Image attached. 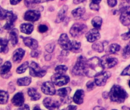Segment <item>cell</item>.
I'll list each match as a JSON object with an SVG mask.
<instances>
[{
    "label": "cell",
    "mask_w": 130,
    "mask_h": 110,
    "mask_svg": "<svg viewBox=\"0 0 130 110\" xmlns=\"http://www.w3.org/2000/svg\"><path fill=\"white\" fill-rule=\"evenodd\" d=\"M103 66L101 63V60L98 58H92L87 61L84 74L89 77H95L103 71Z\"/></svg>",
    "instance_id": "obj_1"
},
{
    "label": "cell",
    "mask_w": 130,
    "mask_h": 110,
    "mask_svg": "<svg viewBox=\"0 0 130 110\" xmlns=\"http://www.w3.org/2000/svg\"><path fill=\"white\" fill-rule=\"evenodd\" d=\"M109 96L112 102L120 103L123 102L126 99V98L128 97V94L121 86L118 85H114L110 89Z\"/></svg>",
    "instance_id": "obj_2"
},
{
    "label": "cell",
    "mask_w": 130,
    "mask_h": 110,
    "mask_svg": "<svg viewBox=\"0 0 130 110\" xmlns=\"http://www.w3.org/2000/svg\"><path fill=\"white\" fill-rule=\"evenodd\" d=\"M87 60L84 57L80 56L78 59L77 61L75 64V66L73 68V74L75 75H83L84 74V69H85V65H86Z\"/></svg>",
    "instance_id": "obj_3"
},
{
    "label": "cell",
    "mask_w": 130,
    "mask_h": 110,
    "mask_svg": "<svg viewBox=\"0 0 130 110\" xmlns=\"http://www.w3.org/2000/svg\"><path fill=\"white\" fill-rule=\"evenodd\" d=\"M120 22L125 26L130 25V6H123L121 9Z\"/></svg>",
    "instance_id": "obj_4"
},
{
    "label": "cell",
    "mask_w": 130,
    "mask_h": 110,
    "mask_svg": "<svg viewBox=\"0 0 130 110\" xmlns=\"http://www.w3.org/2000/svg\"><path fill=\"white\" fill-rule=\"evenodd\" d=\"M87 26L84 24H74L71 27L70 33L74 38H77L82 35L87 31Z\"/></svg>",
    "instance_id": "obj_5"
},
{
    "label": "cell",
    "mask_w": 130,
    "mask_h": 110,
    "mask_svg": "<svg viewBox=\"0 0 130 110\" xmlns=\"http://www.w3.org/2000/svg\"><path fill=\"white\" fill-rule=\"evenodd\" d=\"M51 80L53 83L58 86H63L70 81V78L68 76H65V75L60 74H56L55 75H54Z\"/></svg>",
    "instance_id": "obj_6"
},
{
    "label": "cell",
    "mask_w": 130,
    "mask_h": 110,
    "mask_svg": "<svg viewBox=\"0 0 130 110\" xmlns=\"http://www.w3.org/2000/svg\"><path fill=\"white\" fill-rule=\"evenodd\" d=\"M30 74L32 77H42L45 75V71L42 70L35 62H31L30 65Z\"/></svg>",
    "instance_id": "obj_7"
},
{
    "label": "cell",
    "mask_w": 130,
    "mask_h": 110,
    "mask_svg": "<svg viewBox=\"0 0 130 110\" xmlns=\"http://www.w3.org/2000/svg\"><path fill=\"white\" fill-rule=\"evenodd\" d=\"M101 63H102L103 67L112 68L117 64L118 61L116 58H115L113 57L109 56V55H106V56L103 57V58L101 60Z\"/></svg>",
    "instance_id": "obj_8"
},
{
    "label": "cell",
    "mask_w": 130,
    "mask_h": 110,
    "mask_svg": "<svg viewBox=\"0 0 130 110\" xmlns=\"http://www.w3.org/2000/svg\"><path fill=\"white\" fill-rule=\"evenodd\" d=\"M58 43L60 46L65 50H71V41L68 38L66 34H62L59 38Z\"/></svg>",
    "instance_id": "obj_9"
},
{
    "label": "cell",
    "mask_w": 130,
    "mask_h": 110,
    "mask_svg": "<svg viewBox=\"0 0 130 110\" xmlns=\"http://www.w3.org/2000/svg\"><path fill=\"white\" fill-rule=\"evenodd\" d=\"M110 77V73L109 72H104V73H100V74L96 75L95 77V83L96 85L99 86H104L107 81V80Z\"/></svg>",
    "instance_id": "obj_10"
},
{
    "label": "cell",
    "mask_w": 130,
    "mask_h": 110,
    "mask_svg": "<svg viewBox=\"0 0 130 110\" xmlns=\"http://www.w3.org/2000/svg\"><path fill=\"white\" fill-rule=\"evenodd\" d=\"M40 16H41V15H40L39 12L35 11V10H30V11H28L27 12H25L24 18L26 21L36 22L37 20L39 19Z\"/></svg>",
    "instance_id": "obj_11"
},
{
    "label": "cell",
    "mask_w": 130,
    "mask_h": 110,
    "mask_svg": "<svg viewBox=\"0 0 130 110\" xmlns=\"http://www.w3.org/2000/svg\"><path fill=\"white\" fill-rule=\"evenodd\" d=\"M41 90L44 94L50 95V96L54 95L56 92L54 86L51 82H45L41 86Z\"/></svg>",
    "instance_id": "obj_12"
},
{
    "label": "cell",
    "mask_w": 130,
    "mask_h": 110,
    "mask_svg": "<svg viewBox=\"0 0 130 110\" xmlns=\"http://www.w3.org/2000/svg\"><path fill=\"white\" fill-rule=\"evenodd\" d=\"M44 105L47 108L50 110H58L59 106H60V104L58 102L51 98H46L44 100Z\"/></svg>",
    "instance_id": "obj_13"
},
{
    "label": "cell",
    "mask_w": 130,
    "mask_h": 110,
    "mask_svg": "<svg viewBox=\"0 0 130 110\" xmlns=\"http://www.w3.org/2000/svg\"><path fill=\"white\" fill-rule=\"evenodd\" d=\"M100 37V34L98 31L97 29H92L90 31H89L87 34V40L89 42H94L96 41H97Z\"/></svg>",
    "instance_id": "obj_14"
},
{
    "label": "cell",
    "mask_w": 130,
    "mask_h": 110,
    "mask_svg": "<svg viewBox=\"0 0 130 110\" xmlns=\"http://www.w3.org/2000/svg\"><path fill=\"white\" fill-rule=\"evenodd\" d=\"M7 20V22H6V25L5 26V28L6 29H9L11 28V27L12 26L13 23L15 22V21L16 20V16L15 14H13L12 12H8V15H7V17L6 19Z\"/></svg>",
    "instance_id": "obj_15"
},
{
    "label": "cell",
    "mask_w": 130,
    "mask_h": 110,
    "mask_svg": "<svg viewBox=\"0 0 130 110\" xmlns=\"http://www.w3.org/2000/svg\"><path fill=\"white\" fill-rule=\"evenodd\" d=\"M23 41H24V43L25 44L30 47L31 49H36L38 46V41L35 39H32L31 38H23Z\"/></svg>",
    "instance_id": "obj_16"
},
{
    "label": "cell",
    "mask_w": 130,
    "mask_h": 110,
    "mask_svg": "<svg viewBox=\"0 0 130 110\" xmlns=\"http://www.w3.org/2000/svg\"><path fill=\"white\" fill-rule=\"evenodd\" d=\"M12 102L16 105V106H19L22 105L24 103V96L22 93H19L17 94H15L14 96V97L12 99Z\"/></svg>",
    "instance_id": "obj_17"
},
{
    "label": "cell",
    "mask_w": 130,
    "mask_h": 110,
    "mask_svg": "<svg viewBox=\"0 0 130 110\" xmlns=\"http://www.w3.org/2000/svg\"><path fill=\"white\" fill-rule=\"evenodd\" d=\"M25 50L23 49H22V48H19L16 50H15V52L13 53V57H12L13 61L15 62L20 61L23 58L24 55H25Z\"/></svg>",
    "instance_id": "obj_18"
},
{
    "label": "cell",
    "mask_w": 130,
    "mask_h": 110,
    "mask_svg": "<svg viewBox=\"0 0 130 110\" xmlns=\"http://www.w3.org/2000/svg\"><path fill=\"white\" fill-rule=\"evenodd\" d=\"M84 92L83 90H81V89H78L75 93L73 99H74L75 103L81 104L83 102V101H84Z\"/></svg>",
    "instance_id": "obj_19"
},
{
    "label": "cell",
    "mask_w": 130,
    "mask_h": 110,
    "mask_svg": "<svg viewBox=\"0 0 130 110\" xmlns=\"http://www.w3.org/2000/svg\"><path fill=\"white\" fill-rule=\"evenodd\" d=\"M68 10V7L67 6H64L63 7H62V9L60 10V12L57 15V19H56L57 23H60L64 19L65 16L67 15Z\"/></svg>",
    "instance_id": "obj_20"
},
{
    "label": "cell",
    "mask_w": 130,
    "mask_h": 110,
    "mask_svg": "<svg viewBox=\"0 0 130 110\" xmlns=\"http://www.w3.org/2000/svg\"><path fill=\"white\" fill-rule=\"evenodd\" d=\"M70 93H71V88H68V87L60 89L57 92V94L61 97L62 99H69Z\"/></svg>",
    "instance_id": "obj_21"
},
{
    "label": "cell",
    "mask_w": 130,
    "mask_h": 110,
    "mask_svg": "<svg viewBox=\"0 0 130 110\" xmlns=\"http://www.w3.org/2000/svg\"><path fill=\"white\" fill-rule=\"evenodd\" d=\"M21 31L27 34H29L32 32L33 29H34V26L31 24H22L20 27Z\"/></svg>",
    "instance_id": "obj_22"
},
{
    "label": "cell",
    "mask_w": 130,
    "mask_h": 110,
    "mask_svg": "<svg viewBox=\"0 0 130 110\" xmlns=\"http://www.w3.org/2000/svg\"><path fill=\"white\" fill-rule=\"evenodd\" d=\"M28 93L32 100H38L41 98V95L34 88H30L28 90Z\"/></svg>",
    "instance_id": "obj_23"
},
{
    "label": "cell",
    "mask_w": 130,
    "mask_h": 110,
    "mask_svg": "<svg viewBox=\"0 0 130 110\" xmlns=\"http://www.w3.org/2000/svg\"><path fill=\"white\" fill-rule=\"evenodd\" d=\"M10 41L13 46H15L18 43V31L16 29L12 30V31L9 34Z\"/></svg>",
    "instance_id": "obj_24"
},
{
    "label": "cell",
    "mask_w": 130,
    "mask_h": 110,
    "mask_svg": "<svg viewBox=\"0 0 130 110\" xmlns=\"http://www.w3.org/2000/svg\"><path fill=\"white\" fill-rule=\"evenodd\" d=\"M6 51H8V40L0 38V53H6Z\"/></svg>",
    "instance_id": "obj_25"
},
{
    "label": "cell",
    "mask_w": 130,
    "mask_h": 110,
    "mask_svg": "<svg viewBox=\"0 0 130 110\" xmlns=\"http://www.w3.org/2000/svg\"><path fill=\"white\" fill-rule=\"evenodd\" d=\"M12 67V64L9 61H7L6 62L3 67H1V70H0V74H1L2 75H4V74H6L9 72L10 69Z\"/></svg>",
    "instance_id": "obj_26"
},
{
    "label": "cell",
    "mask_w": 130,
    "mask_h": 110,
    "mask_svg": "<svg viewBox=\"0 0 130 110\" xmlns=\"http://www.w3.org/2000/svg\"><path fill=\"white\" fill-rule=\"evenodd\" d=\"M84 12H85V9L84 8H77L72 12V15L75 19H79L84 15Z\"/></svg>",
    "instance_id": "obj_27"
},
{
    "label": "cell",
    "mask_w": 130,
    "mask_h": 110,
    "mask_svg": "<svg viewBox=\"0 0 130 110\" xmlns=\"http://www.w3.org/2000/svg\"><path fill=\"white\" fill-rule=\"evenodd\" d=\"M103 20L100 17H95L92 20V25L96 29H100L102 25Z\"/></svg>",
    "instance_id": "obj_28"
},
{
    "label": "cell",
    "mask_w": 130,
    "mask_h": 110,
    "mask_svg": "<svg viewBox=\"0 0 130 110\" xmlns=\"http://www.w3.org/2000/svg\"><path fill=\"white\" fill-rule=\"evenodd\" d=\"M9 99V94L7 92L0 90V104H6Z\"/></svg>",
    "instance_id": "obj_29"
},
{
    "label": "cell",
    "mask_w": 130,
    "mask_h": 110,
    "mask_svg": "<svg viewBox=\"0 0 130 110\" xmlns=\"http://www.w3.org/2000/svg\"><path fill=\"white\" fill-rule=\"evenodd\" d=\"M101 0H91V3L90 4V8L93 11H99L100 9V3Z\"/></svg>",
    "instance_id": "obj_30"
},
{
    "label": "cell",
    "mask_w": 130,
    "mask_h": 110,
    "mask_svg": "<svg viewBox=\"0 0 130 110\" xmlns=\"http://www.w3.org/2000/svg\"><path fill=\"white\" fill-rule=\"evenodd\" d=\"M93 49L99 53H101L103 51V49H104V44L102 42H96V43H94L93 44Z\"/></svg>",
    "instance_id": "obj_31"
},
{
    "label": "cell",
    "mask_w": 130,
    "mask_h": 110,
    "mask_svg": "<svg viewBox=\"0 0 130 110\" xmlns=\"http://www.w3.org/2000/svg\"><path fill=\"white\" fill-rule=\"evenodd\" d=\"M80 50V43L77 42V41H71V50L73 52H79Z\"/></svg>",
    "instance_id": "obj_32"
},
{
    "label": "cell",
    "mask_w": 130,
    "mask_h": 110,
    "mask_svg": "<svg viewBox=\"0 0 130 110\" xmlns=\"http://www.w3.org/2000/svg\"><path fill=\"white\" fill-rule=\"evenodd\" d=\"M120 49H121V47L119 44H112L109 47V52L110 53H118L120 50Z\"/></svg>",
    "instance_id": "obj_33"
},
{
    "label": "cell",
    "mask_w": 130,
    "mask_h": 110,
    "mask_svg": "<svg viewBox=\"0 0 130 110\" xmlns=\"http://www.w3.org/2000/svg\"><path fill=\"white\" fill-rule=\"evenodd\" d=\"M31 82V80L29 77H24L18 80V84L19 86H28Z\"/></svg>",
    "instance_id": "obj_34"
},
{
    "label": "cell",
    "mask_w": 130,
    "mask_h": 110,
    "mask_svg": "<svg viewBox=\"0 0 130 110\" xmlns=\"http://www.w3.org/2000/svg\"><path fill=\"white\" fill-rule=\"evenodd\" d=\"M122 55L124 58H128L130 57V42L123 49Z\"/></svg>",
    "instance_id": "obj_35"
},
{
    "label": "cell",
    "mask_w": 130,
    "mask_h": 110,
    "mask_svg": "<svg viewBox=\"0 0 130 110\" xmlns=\"http://www.w3.org/2000/svg\"><path fill=\"white\" fill-rule=\"evenodd\" d=\"M68 70V67L64 65H59L55 68V71L57 74H63Z\"/></svg>",
    "instance_id": "obj_36"
},
{
    "label": "cell",
    "mask_w": 130,
    "mask_h": 110,
    "mask_svg": "<svg viewBox=\"0 0 130 110\" xmlns=\"http://www.w3.org/2000/svg\"><path fill=\"white\" fill-rule=\"evenodd\" d=\"M28 66V62L24 63V64H22L19 67H18V69L16 70V72H17L18 74H23V73L25 72V70H27Z\"/></svg>",
    "instance_id": "obj_37"
},
{
    "label": "cell",
    "mask_w": 130,
    "mask_h": 110,
    "mask_svg": "<svg viewBox=\"0 0 130 110\" xmlns=\"http://www.w3.org/2000/svg\"><path fill=\"white\" fill-rule=\"evenodd\" d=\"M8 12L5 9H3L1 6H0V20H3L5 19H6L7 15H8Z\"/></svg>",
    "instance_id": "obj_38"
},
{
    "label": "cell",
    "mask_w": 130,
    "mask_h": 110,
    "mask_svg": "<svg viewBox=\"0 0 130 110\" xmlns=\"http://www.w3.org/2000/svg\"><path fill=\"white\" fill-rule=\"evenodd\" d=\"M122 76H130V65H128L126 68L123 70L121 74Z\"/></svg>",
    "instance_id": "obj_39"
},
{
    "label": "cell",
    "mask_w": 130,
    "mask_h": 110,
    "mask_svg": "<svg viewBox=\"0 0 130 110\" xmlns=\"http://www.w3.org/2000/svg\"><path fill=\"white\" fill-rule=\"evenodd\" d=\"M54 47H55V45H54V44H47V45L45 47V49H46V50H47V52L51 53V52L54 50Z\"/></svg>",
    "instance_id": "obj_40"
},
{
    "label": "cell",
    "mask_w": 130,
    "mask_h": 110,
    "mask_svg": "<svg viewBox=\"0 0 130 110\" xmlns=\"http://www.w3.org/2000/svg\"><path fill=\"white\" fill-rule=\"evenodd\" d=\"M47 27L45 25H41L39 27H38V31L39 32L41 33H44V32H46L47 31Z\"/></svg>",
    "instance_id": "obj_41"
},
{
    "label": "cell",
    "mask_w": 130,
    "mask_h": 110,
    "mask_svg": "<svg viewBox=\"0 0 130 110\" xmlns=\"http://www.w3.org/2000/svg\"><path fill=\"white\" fill-rule=\"evenodd\" d=\"M122 38L123 40H128V39L130 38V29L128 30V32H126V33L122 34Z\"/></svg>",
    "instance_id": "obj_42"
},
{
    "label": "cell",
    "mask_w": 130,
    "mask_h": 110,
    "mask_svg": "<svg viewBox=\"0 0 130 110\" xmlns=\"http://www.w3.org/2000/svg\"><path fill=\"white\" fill-rule=\"evenodd\" d=\"M107 3H108V5H109L110 7H114V6H116L117 1H116V0H108V1H107Z\"/></svg>",
    "instance_id": "obj_43"
},
{
    "label": "cell",
    "mask_w": 130,
    "mask_h": 110,
    "mask_svg": "<svg viewBox=\"0 0 130 110\" xmlns=\"http://www.w3.org/2000/svg\"><path fill=\"white\" fill-rule=\"evenodd\" d=\"M87 89H90V90L93 89L94 88V83H93L92 81L88 82L87 84Z\"/></svg>",
    "instance_id": "obj_44"
},
{
    "label": "cell",
    "mask_w": 130,
    "mask_h": 110,
    "mask_svg": "<svg viewBox=\"0 0 130 110\" xmlns=\"http://www.w3.org/2000/svg\"><path fill=\"white\" fill-rule=\"evenodd\" d=\"M76 108H77V107L74 106V105H69L66 108H63L62 110H76Z\"/></svg>",
    "instance_id": "obj_45"
},
{
    "label": "cell",
    "mask_w": 130,
    "mask_h": 110,
    "mask_svg": "<svg viewBox=\"0 0 130 110\" xmlns=\"http://www.w3.org/2000/svg\"><path fill=\"white\" fill-rule=\"evenodd\" d=\"M19 110H30V109H29V106L28 105H24L22 107H20L19 108Z\"/></svg>",
    "instance_id": "obj_46"
},
{
    "label": "cell",
    "mask_w": 130,
    "mask_h": 110,
    "mask_svg": "<svg viewBox=\"0 0 130 110\" xmlns=\"http://www.w3.org/2000/svg\"><path fill=\"white\" fill-rule=\"evenodd\" d=\"M20 2H21V0H10V3L12 5H17Z\"/></svg>",
    "instance_id": "obj_47"
},
{
    "label": "cell",
    "mask_w": 130,
    "mask_h": 110,
    "mask_svg": "<svg viewBox=\"0 0 130 110\" xmlns=\"http://www.w3.org/2000/svg\"><path fill=\"white\" fill-rule=\"evenodd\" d=\"M47 1H50V0H34V2L35 3H45Z\"/></svg>",
    "instance_id": "obj_48"
},
{
    "label": "cell",
    "mask_w": 130,
    "mask_h": 110,
    "mask_svg": "<svg viewBox=\"0 0 130 110\" xmlns=\"http://www.w3.org/2000/svg\"><path fill=\"white\" fill-rule=\"evenodd\" d=\"M38 54H39V52H36V51H35H35L31 52V56L34 57V58L38 57Z\"/></svg>",
    "instance_id": "obj_49"
},
{
    "label": "cell",
    "mask_w": 130,
    "mask_h": 110,
    "mask_svg": "<svg viewBox=\"0 0 130 110\" xmlns=\"http://www.w3.org/2000/svg\"><path fill=\"white\" fill-rule=\"evenodd\" d=\"M93 110H106L104 108H103V107H100V106H96V107H95L94 108V109Z\"/></svg>",
    "instance_id": "obj_50"
},
{
    "label": "cell",
    "mask_w": 130,
    "mask_h": 110,
    "mask_svg": "<svg viewBox=\"0 0 130 110\" xmlns=\"http://www.w3.org/2000/svg\"><path fill=\"white\" fill-rule=\"evenodd\" d=\"M84 1V0H74V3L75 4H79V3H82Z\"/></svg>",
    "instance_id": "obj_51"
},
{
    "label": "cell",
    "mask_w": 130,
    "mask_h": 110,
    "mask_svg": "<svg viewBox=\"0 0 130 110\" xmlns=\"http://www.w3.org/2000/svg\"><path fill=\"white\" fill-rule=\"evenodd\" d=\"M122 110H130V108L128 107V106H122Z\"/></svg>",
    "instance_id": "obj_52"
},
{
    "label": "cell",
    "mask_w": 130,
    "mask_h": 110,
    "mask_svg": "<svg viewBox=\"0 0 130 110\" xmlns=\"http://www.w3.org/2000/svg\"><path fill=\"white\" fill-rule=\"evenodd\" d=\"M34 110H41V108H39L38 106H36V107H35Z\"/></svg>",
    "instance_id": "obj_53"
},
{
    "label": "cell",
    "mask_w": 130,
    "mask_h": 110,
    "mask_svg": "<svg viewBox=\"0 0 130 110\" xmlns=\"http://www.w3.org/2000/svg\"><path fill=\"white\" fill-rule=\"evenodd\" d=\"M2 62H3V60L0 59V66H1V64H2Z\"/></svg>",
    "instance_id": "obj_54"
},
{
    "label": "cell",
    "mask_w": 130,
    "mask_h": 110,
    "mask_svg": "<svg viewBox=\"0 0 130 110\" xmlns=\"http://www.w3.org/2000/svg\"><path fill=\"white\" fill-rule=\"evenodd\" d=\"M128 86H130V81H129V82H128Z\"/></svg>",
    "instance_id": "obj_55"
},
{
    "label": "cell",
    "mask_w": 130,
    "mask_h": 110,
    "mask_svg": "<svg viewBox=\"0 0 130 110\" xmlns=\"http://www.w3.org/2000/svg\"><path fill=\"white\" fill-rule=\"evenodd\" d=\"M113 110H116V109H113Z\"/></svg>",
    "instance_id": "obj_56"
}]
</instances>
